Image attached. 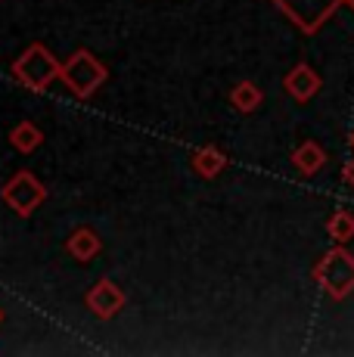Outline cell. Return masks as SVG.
<instances>
[{"instance_id": "6da1fadb", "label": "cell", "mask_w": 354, "mask_h": 357, "mask_svg": "<svg viewBox=\"0 0 354 357\" xmlns=\"http://www.w3.org/2000/svg\"><path fill=\"white\" fill-rule=\"evenodd\" d=\"M109 78V68L93 56L91 50H75L69 59L63 63V72H59V81L75 93L78 100H87L106 84Z\"/></svg>"}, {"instance_id": "7a4b0ae2", "label": "cell", "mask_w": 354, "mask_h": 357, "mask_svg": "<svg viewBox=\"0 0 354 357\" xmlns=\"http://www.w3.org/2000/svg\"><path fill=\"white\" fill-rule=\"evenodd\" d=\"M314 280L330 298L342 301L354 292V255L345 249L342 243L336 249H330L314 267Z\"/></svg>"}, {"instance_id": "3957f363", "label": "cell", "mask_w": 354, "mask_h": 357, "mask_svg": "<svg viewBox=\"0 0 354 357\" xmlns=\"http://www.w3.org/2000/svg\"><path fill=\"white\" fill-rule=\"evenodd\" d=\"M59 72H63V63H59L44 44H29L22 50V56L13 63V75H16L31 93L47 91L50 81L59 78Z\"/></svg>"}, {"instance_id": "277c9868", "label": "cell", "mask_w": 354, "mask_h": 357, "mask_svg": "<svg viewBox=\"0 0 354 357\" xmlns=\"http://www.w3.org/2000/svg\"><path fill=\"white\" fill-rule=\"evenodd\" d=\"M0 199H3L19 218H29L47 199V187L31 171H19V174H13L10 181H6V187L0 190Z\"/></svg>"}, {"instance_id": "5b68a950", "label": "cell", "mask_w": 354, "mask_h": 357, "mask_svg": "<svg viewBox=\"0 0 354 357\" xmlns=\"http://www.w3.org/2000/svg\"><path fill=\"white\" fill-rule=\"evenodd\" d=\"M270 3L280 6L305 34H314V31L323 29V22L345 3V0H270Z\"/></svg>"}, {"instance_id": "8992f818", "label": "cell", "mask_w": 354, "mask_h": 357, "mask_svg": "<svg viewBox=\"0 0 354 357\" xmlns=\"http://www.w3.org/2000/svg\"><path fill=\"white\" fill-rule=\"evenodd\" d=\"M84 305H87V311H91L93 317H100V320H112L115 314L125 311L128 298H125V292H121L118 286L112 283V280L103 277L91 292H87Z\"/></svg>"}, {"instance_id": "52a82bcc", "label": "cell", "mask_w": 354, "mask_h": 357, "mask_svg": "<svg viewBox=\"0 0 354 357\" xmlns=\"http://www.w3.org/2000/svg\"><path fill=\"white\" fill-rule=\"evenodd\" d=\"M320 84H323V81H320V75H317L308 63L292 66V68H289V75L283 78L286 93H289L292 100H298V102H308L311 97H317Z\"/></svg>"}, {"instance_id": "ba28073f", "label": "cell", "mask_w": 354, "mask_h": 357, "mask_svg": "<svg viewBox=\"0 0 354 357\" xmlns=\"http://www.w3.org/2000/svg\"><path fill=\"white\" fill-rule=\"evenodd\" d=\"M100 249H103V243H100L97 230H91V227H78L69 239H66V252H69L75 261H81V264L97 258Z\"/></svg>"}, {"instance_id": "9c48e42d", "label": "cell", "mask_w": 354, "mask_h": 357, "mask_svg": "<svg viewBox=\"0 0 354 357\" xmlns=\"http://www.w3.org/2000/svg\"><path fill=\"white\" fill-rule=\"evenodd\" d=\"M292 165H295L298 171H302L305 177H311V174H317L320 168L326 165V153H323V146L314 140H305L302 146L292 153Z\"/></svg>"}, {"instance_id": "30bf717a", "label": "cell", "mask_w": 354, "mask_h": 357, "mask_svg": "<svg viewBox=\"0 0 354 357\" xmlns=\"http://www.w3.org/2000/svg\"><path fill=\"white\" fill-rule=\"evenodd\" d=\"M261 100H264V93H261V87H258L255 81H240V84L230 91V106H233L236 112H243V115L255 112V109L261 106Z\"/></svg>"}, {"instance_id": "8fae6325", "label": "cell", "mask_w": 354, "mask_h": 357, "mask_svg": "<svg viewBox=\"0 0 354 357\" xmlns=\"http://www.w3.org/2000/svg\"><path fill=\"white\" fill-rule=\"evenodd\" d=\"M193 168L199 171L202 177H217L224 168H227V155L217 146H202L193 153Z\"/></svg>"}, {"instance_id": "7c38bea8", "label": "cell", "mask_w": 354, "mask_h": 357, "mask_svg": "<svg viewBox=\"0 0 354 357\" xmlns=\"http://www.w3.org/2000/svg\"><path fill=\"white\" fill-rule=\"evenodd\" d=\"M10 143L19 153H35L40 143H44V134H40V128L35 121H19V125L10 130Z\"/></svg>"}, {"instance_id": "4fadbf2b", "label": "cell", "mask_w": 354, "mask_h": 357, "mask_svg": "<svg viewBox=\"0 0 354 357\" xmlns=\"http://www.w3.org/2000/svg\"><path fill=\"white\" fill-rule=\"evenodd\" d=\"M326 233H330L336 243H351L354 239V215L351 211H336V215L326 221Z\"/></svg>"}, {"instance_id": "5bb4252c", "label": "cell", "mask_w": 354, "mask_h": 357, "mask_svg": "<svg viewBox=\"0 0 354 357\" xmlns=\"http://www.w3.org/2000/svg\"><path fill=\"white\" fill-rule=\"evenodd\" d=\"M342 174H345V181H348L351 187H354V159H351L348 165H345V171H342Z\"/></svg>"}, {"instance_id": "9a60e30c", "label": "cell", "mask_w": 354, "mask_h": 357, "mask_svg": "<svg viewBox=\"0 0 354 357\" xmlns=\"http://www.w3.org/2000/svg\"><path fill=\"white\" fill-rule=\"evenodd\" d=\"M345 3H348V6H351V10H354V0H345Z\"/></svg>"}, {"instance_id": "2e32d148", "label": "cell", "mask_w": 354, "mask_h": 357, "mask_svg": "<svg viewBox=\"0 0 354 357\" xmlns=\"http://www.w3.org/2000/svg\"><path fill=\"white\" fill-rule=\"evenodd\" d=\"M0 324H3V311H0Z\"/></svg>"}, {"instance_id": "e0dca14e", "label": "cell", "mask_w": 354, "mask_h": 357, "mask_svg": "<svg viewBox=\"0 0 354 357\" xmlns=\"http://www.w3.org/2000/svg\"><path fill=\"white\" fill-rule=\"evenodd\" d=\"M351 149H354V134H351Z\"/></svg>"}]
</instances>
